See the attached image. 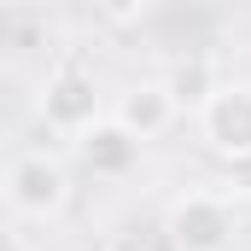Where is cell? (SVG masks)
Returning a JSON list of instances; mask_svg holds the SVG:
<instances>
[{"label": "cell", "instance_id": "1", "mask_svg": "<svg viewBox=\"0 0 251 251\" xmlns=\"http://www.w3.org/2000/svg\"><path fill=\"white\" fill-rule=\"evenodd\" d=\"M35 111H41V123L53 128V134H70V140H82L94 123L111 117V111H105V88H100V76L76 59V53H59V59L47 64L41 94H35Z\"/></svg>", "mask_w": 251, "mask_h": 251}, {"label": "cell", "instance_id": "2", "mask_svg": "<svg viewBox=\"0 0 251 251\" xmlns=\"http://www.w3.org/2000/svg\"><path fill=\"white\" fill-rule=\"evenodd\" d=\"M70 204V164L53 152H18L6 164V210L18 222H53Z\"/></svg>", "mask_w": 251, "mask_h": 251}, {"label": "cell", "instance_id": "3", "mask_svg": "<svg viewBox=\"0 0 251 251\" xmlns=\"http://www.w3.org/2000/svg\"><path fill=\"white\" fill-rule=\"evenodd\" d=\"M234 228H240V216L222 193H181L164 210V246L170 251H228Z\"/></svg>", "mask_w": 251, "mask_h": 251}, {"label": "cell", "instance_id": "4", "mask_svg": "<svg viewBox=\"0 0 251 251\" xmlns=\"http://www.w3.org/2000/svg\"><path fill=\"white\" fill-rule=\"evenodd\" d=\"M199 140L216 158H251V82H222L204 105H199Z\"/></svg>", "mask_w": 251, "mask_h": 251}, {"label": "cell", "instance_id": "5", "mask_svg": "<svg viewBox=\"0 0 251 251\" xmlns=\"http://www.w3.org/2000/svg\"><path fill=\"white\" fill-rule=\"evenodd\" d=\"M140 152H146V140H134L117 117H105V123H94L82 140H76V164L88 170V176H100V181H123L140 170Z\"/></svg>", "mask_w": 251, "mask_h": 251}, {"label": "cell", "instance_id": "6", "mask_svg": "<svg viewBox=\"0 0 251 251\" xmlns=\"http://www.w3.org/2000/svg\"><path fill=\"white\" fill-rule=\"evenodd\" d=\"M176 111H181V100L170 94V82L164 76H146V82H128L123 94H117V123L134 134V140H158L164 128L176 123Z\"/></svg>", "mask_w": 251, "mask_h": 251}, {"label": "cell", "instance_id": "7", "mask_svg": "<svg viewBox=\"0 0 251 251\" xmlns=\"http://www.w3.org/2000/svg\"><path fill=\"white\" fill-rule=\"evenodd\" d=\"M164 82H170V94H176L181 105H193V111H199V105H204V100L222 88V82L210 76V64H204V59H181L170 76H164Z\"/></svg>", "mask_w": 251, "mask_h": 251}, {"label": "cell", "instance_id": "8", "mask_svg": "<svg viewBox=\"0 0 251 251\" xmlns=\"http://www.w3.org/2000/svg\"><path fill=\"white\" fill-rule=\"evenodd\" d=\"M12 251H29V240H24V234H12Z\"/></svg>", "mask_w": 251, "mask_h": 251}]
</instances>
